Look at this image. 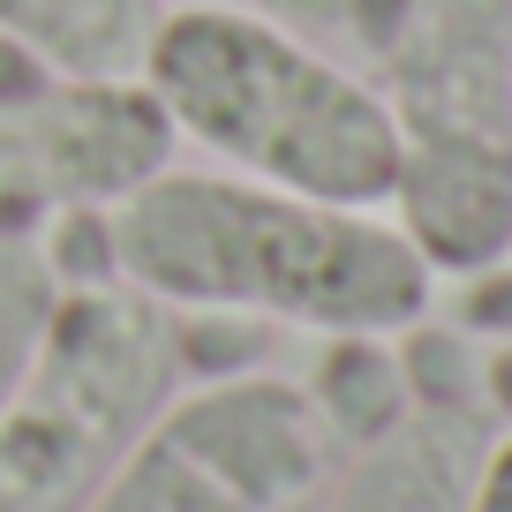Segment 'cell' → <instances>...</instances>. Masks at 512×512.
I'll return each mask as SVG.
<instances>
[{
  "instance_id": "obj_1",
  "label": "cell",
  "mask_w": 512,
  "mask_h": 512,
  "mask_svg": "<svg viewBox=\"0 0 512 512\" xmlns=\"http://www.w3.org/2000/svg\"><path fill=\"white\" fill-rule=\"evenodd\" d=\"M113 219V279L181 317L400 339L430 317V264L377 211H339L219 166H159Z\"/></svg>"
},
{
  "instance_id": "obj_2",
  "label": "cell",
  "mask_w": 512,
  "mask_h": 512,
  "mask_svg": "<svg viewBox=\"0 0 512 512\" xmlns=\"http://www.w3.org/2000/svg\"><path fill=\"white\" fill-rule=\"evenodd\" d=\"M136 76L159 98L174 144L211 151L219 174L339 211L392 204V113L362 68L324 53V38L249 8H159Z\"/></svg>"
},
{
  "instance_id": "obj_3",
  "label": "cell",
  "mask_w": 512,
  "mask_h": 512,
  "mask_svg": "<svg viewBox=\"0 0 512 512\" xmlns=\"http://www.w3.org/2000/svg\"><path fill=\"white\" fill-rule=\"evenodd\" d=\"M377 98L400 136L392 226L430 279L512 256V0H400L377 46Z\"/></svg>"
},
{
  "instance_id": "obj_4",
  "label": "cell",
  "mask_w": 512,
  "mask_h": 512,
  "mask_svg": "<svg viewBox=\"0 0 512 512\" xmlns=\"http://www.w3.org/2000/svg\"><path fill=\"white\" fill-rule=\"evenodd\" d=\"M181 384V317L166 302L121 279L61 287V309L0 415V512H83Z\"/></svg>"
},
{
  "instance_id": "obj_5",
  "label": "cell",
  "mask_w": 512,
  "mask_h": 512,
  "mask_svg": "<svg viewBox=\"0 0 512 512\" xmlns=\"http://www.w3.org/2000/svg\"><path fill=\"white\" fill-rule=\"evenodd\" d=\"M339 467L302 384L241 369L181 384L83 512H294Z\"/></svg>"
},
{
  "instance_id": "obj_6",
  "label": "cell",
  "mask_w": 512,
  "mask_h": 512,
  "mask_svg": "<svg viewBox=\"0 0 512 512\" xmlns=\"http://www.w3.org/2000/svg\"><path fill=\"white\" fill-rule=\"evenodd\" d=\"M174 166V128L144 76H46L0 98V241H38L61 211H113Z\"/></svg>"
},
{
  "instance_id": "obj_7",
  "label": "cell",
  "mask_w": 512,
  "mask_h": 512,
  "mask_svg": "<svg viewBox=\"0 0 512 512\" xmlns=\"http://www.w3.org/2000/svg\"><path fill=\"white\" fill-rule=\"evenodd\" d=\"M482 445H490L482 407H415L400 430H384L377 445L347 452V467H332L324 512H460Z\"/></svg>"
},
{
  "instance_id": "obj_8",
  "label": "cell",
  "mask_w": 512,
  "mask_h": 512,
  "mask_svg": "<svg viewBox=\"0 0 512 512\" xmlns=\"http://www.w3.org/2000/svg\"><path fill=\"white\" fill-rule=\"evenodd\" d=\"M159 0H0V38H16L61 76H136Z\"/></svg>"
},
{
  "instance_id": "obj_9",
  "label": "cell",
  "mask_w": 512,
  "mask_h": 512,
  "mask_svg": "<svg viewBox=\"0 0 512 512\" xmlns=\"http://www.w3.org/2000/svg\"><path fill=\"white\" fill-rule=\"evenodd\" d=\"M309 407H317L324 437H332L339 452H362L377 445L384 430H400L407 415H415V400H407V377H400V347L377 332H339L317 347V362H309Z\"/></svg>"
},
{
  "instance_id": "obj_10",
  "label": "cell",
  "mask_w": 512,
  "mask_h": 512,
  "mask_svg": "<svg viewBox=\"0 0 512 512\" xmlns=\"http://www.w3.org/2000/svg\"><path fill=\"white\" fill-rule=\"evenodd\" d=\"M53 309H61V279L38 256V241H0V415L16 400V384L31 369L38 339H46Z\"/></svg>"
},
{
  "instance_id": "obj_11",
  "label": "cell",
  "mask_w": 512,
  "mask_h": 512,
  "mask_svg": "<svg viewBox=\"0 0 512 512\" xmlns=\"http://www.w3.org/2000/svg\"><path fill=\"white\" fill-rule=\"evenodd\" d=\"M159 8H249V16L294 23L309 38H347V0H159Z\"/></svg>"
},
{
  "instance_id": "obj_12",
  "label": "cell",
  "mask_w": 512,
  "mask_h": 512,
  "mask_svg": "<svg viewBox=\"0 0 512 512\" xmlns=\"http://www.w3.org/2000/svg\"><path fill=\"white\" fill-rule=\"evenodd\" d=\"M460 332H490V339H512V256L490 264V272H467L460 279Z\"/></svg>"
},
{
  "instance_id": "obj_13",
  "label": "cell",
  "mask_w": 512,
  "mask_h": 512,
  "mask_svg": "<svg viewBox=\"0 0 512 512\" xmlns=\"http://www.w3.org/2000/svg\"><path fill=\"white\" fill-rule=\"evenodd\" d=\"M460 512H512V430H497L475 460V482H467Z\"/></svg>"
},
{
  "instance_id": "obj_14",
  "label": "cell",
  "mask_w": 512,
  "mask_h": 512,
  "mask_svg": "<svg viewBox=\"0 0 512 512\" xmlns=\"http://www.w3.org/2000/svg\"><path fill=\"white\" fill-rule=\"evenodd\" d=\"M475 392H482V415L512 430V339H497V347H490V362H482V384H475Z\"/></svg>"
}]
</instances>
